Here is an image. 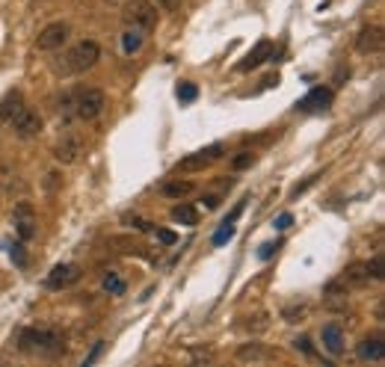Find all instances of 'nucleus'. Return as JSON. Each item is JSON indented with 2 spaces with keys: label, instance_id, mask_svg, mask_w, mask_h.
Segmentation results:
<instances>
[{
  "label": "nucleus",
  "instance_id": "f257e3e1",
  "mask_svg": "<svg viewBox=\"0 0 385 367\" xmlns=\"http://www.w3.org/2000/svg\"><path fill=\"white\" fill-rule=\"evenodd\" d=\"M63 344L66 338L57 329H24L18 338L21 352H33V356H59Z\"/></svg>",
  "mask_w": 385,
  "mask_h": 367
},
{
  "label": "nucleus",
  "instance_id": "f03ea898",
  "mask_svg": "<svg viewBox=\"0 0 385 367\" xmlns=\"http://www.w3.org/2000/svg\"><path fill=\"white\" fill-rule=\"evenodd\" d=\"M98 59H101V48H98V42L80 39V42L66 54V71H71V74L89 71V69L98 66Z\"/></svg>",
  "mask_w": 385,
  "mask_h": 367
},
{
  "label": "nucleus",
  "instance_id": "7ed1b4c3",
  "mask_svg": "<svg viewBox=\"0 0 385 367\" xmlns=\"http://www.w3.org/2000/svg\"><path fill=\"white\" fill-rule=\"evenodd\" d=\"M74 113L83 119V122H92V119H98L104 113V107H107V95L101 92V89H95V86H89V89H80L78 95H74Z\"/></svg>",
  "mask_w": 385,
  "mask_h": 367
},
{
  "label": "nucleus",
  "instance_id": "20e7f679",
  "mask_svg": "<svg viewBox=\"0 0 385 367\" xmlns=\"http://www.w3.org/2000/svg\"><path fill=\"white\" fill-rule=\"evenodd\" d=\"M125 21H128V27H136V30H143V33L154 30V24H157V6L148 3V0H128Z\"/></svg>",
  "mask_w": 385,
  "mask_h": 367
},
{
  "label": "nucleus",
  "instance_id": "39448f33",
  "mask_svg": "<svg viewBox=\"0 0 385 367\" xmlns=\"http://www.w3.org/2000/svg\"><path fill=\"white\" fill-rule=\"evenodd\" d=\"M222 151H226L222 143H210L208 148H198V151H193V154H187L175 169L178 172H202V169L210 166V163H217L222 157Z\"/></svg>",
  "mask_w": 385,
  "mask_h": 367
},
{
  "label": "nucleus",
  "instance_id": "423d86ee",
  "mask_svg": "<svg viewBox=\"0 0 385 367\" xmlns=\"http://www.w3.org/2000/svg\"><path fill=\"white\" fill-rule=\"evenodd\" d=\"M68 36H71L68 24H66V21H54V24H48V27L39 33L36 48H39V50H59V48L68 42Z\"/></svg>",
  "mask_w": 385,
  "mask_h": 367
},
{
  "label": "nucleus",
  "instance_id": "0eeeda50",
  "mask_svg": "<svg viewBox=\"0 0 385 367\" xmlns=\"http://www.w3.org/2000/svg\"><path fill=\"white\" fill-rule=\"evenodd\" d=\"M80 275H83V273H80L78 264H57V267L48 273L45 285L51 287V290H66V287H71V285H78Z\"/></svg>",
  "mask_w": 385,
  "mask_h": 367
},
{
  "label": "nucleus",
  "instance_id": "6e6552de",
  "mask_svg": "<svg viewBox=\"0 0 385 367\" xmlns=\"http://www.w3.org/2000/svg\"><path fill=\"white\" fill-rule=\"evenodd\" d=\"M12 128H15V134L21 136V139H33L36 134L42 131V116L36 110H30V107H24L15 119H12Z\"/></svg>",
  "mask_w": 385,
  "mask_h": 367
},
{
  "label": "nucleus",
  "instance_id": "1a4fd4ad",
  "mask_svg": "<svg viewBox=\"0 0 385 367\" xmlns=\"http://www.w3.org/2000/svg\"><path fill=\"white\" fill-rule=\"evenodd\" d=\"M12 222H15V231L21 240H33L36 237V213L30 205H18L12 213Z\"/></svg>",
  "mask_w": 385,
  "mask_h": 367
},
{
  "label": "nucleus",
  "instance_id": "9d476101",
  "mask_svg": "<svg viewBox=\"0 0 385 367\" xmlns=\"http://www.w3.org/2000/svg\"><path fill=\"white\" fill-rule=\"evenodd\" d=\"M273 57V42L270 39H264V42H258L252 50H249V54H246V59L240 62V66H238V71H252V69H258L261 66V62H267Z\"/></svg>",
  "mask_w": 385,
  "mask_h": 367
},
{
  "label": "nucleus",
  "instance_id": "9b49d317",
  "mask_svg": "<svg viewBox=\"0 0 385 367\" xmlns=\"http://www.w3.org/2000/svg\"><path fill=\"white\" fill-rule=\"evenodd\" d=\"M382 48V27H365L356 36V50L358 54H377Z\"/></svg>",
  "mask_w": 385,
  "mask_h": 367
},
{
  "label": "nucleus",
  "instance_id": "f8f14e48",
  "mask_svg": "<svg viewBox=\"0 0 385 367\" xmlns=\"http://www.w3.org/2000/svg\"><path fill=\"white\" fill-rule=\"evenodd\" d=\"M320 340H323V347H326V352H332V356H341L344 352V329L338 323L323 326Z\"/></svg>",
  "mask_w": 385,
  "mask_h": 367
},
{
  "label": "nucleus",
  "instance_id": "ddd939ff",
  "mask_svg": "<svg viewBox=\"0 0 385 367\" xmlns=\"http://www.w3.org/2000/svg\"><path fill=\"white\" fill-rule=\"evenodd\" d=\"M21 110H24V95L18 89H9L3 95V101H0V122L12 124V119H15Z\"/></svg>",
  "mask_w": 385,
  "mask_h": 367
},
{
  "label": "nucleus",
  "instance_id": "4468645a",
  "mask_svg": "<svg viewBox=\"0 0 385 367\" xmlns=\"http://www.w3.org/2000/svg\"><path fill=\"white\" fill-rule=\"evenodd\" d=\"M332 104V92L323 89V86H317V89L308 92L300 104H296V110H326Z\"/></svg>",
  "mask_w": 385,
  "mask_h": 367
},
{
  "label": "nucleus",
  "instance_id": "2eb2a0df",
  "mask_svg": "<svg viewBox=\"0 0 385 367\" xmlns=\"http://www.w3.org/2000/svg\"><path fill=\"white\" fill-rule=\"evenodd\" d=\"M358 359H362V361H382V359H385L382 338H379V335L365 338L362 344H358Z\"/></svg>",
  "mask_w": 385,
  "mask_h": 367
},
{
  "label": "nucleus",
  "instance_id": "dca6fc26",
  "mask_svg": "<svg viewBox=\"0 0 385 367\" xmlns=\"http://www.w3.org/2000/svg\"><path fill=\"white\" fill-rule=\"evenodd\" d=\"M145 42V33L136 30V27H128L125 33H122V50L131 57V54H140V48Z\"/></svg>",
  "mask_w": 385,
  "mask_h": 367
},
{
  "label": "nucleus",
  "instance_id": "f3484780",
  "mask_svg": "<svg viewBox=\"0 0 385 367\" xmlns=\"http://www.w3.org/2000/svg\"><path fill=\"white\" fill-rule=\"evenodd\" d=\"M193 181H169V184H164V187H160V193H164L166 199H184V196H190L193 193Z\"/></svg>",
  "mask_w": 385,
  "mask_h": 367
},
{
  "label": "nucleus",
  "instance_id": "a211bd4d",
  "mask_svg": "<svg viewBox=\"0 0 385 367\" xmlns=\"http://www.w3.org/2000/svg\"><path fill=\"white\" fill-rule=\"evenodd\" d=\"M172 220L181 222V225H198V210L187 201H181V205L172 208Z\"/></svg>",
  "mask_w": 385,
  "mask_h": 367
},
{
  "label": "nucleus",
  "instance_id": "6ab92c4d",
  "mask_svg": "<svg viewBox=\"0 0 385 367\" xmlns=\"http://www.w3.org/2000/svg\"><path fill=\"white\" fill-rule=\"evenodd\" d=\"M104 290H107V294L110 296H122V294H125V290H128V285H125V278H122L116 270H110L107 275H104Z\"/></svg>",
  "mask_w": 385,
  "mask_h": 367
},
{
  "label": "nucleus",
  "instance_id": "aec40b11",
  "mask_svg": "<svg viewBox=\"0 0 385 367\" xmlns=\"http://www.w3.org/2000/svg\"><path fill=\"white\" fill-rule=\"evenodd\" d=\"M78 143H74V139H68V143H63V145H57L54 148V157L59 160V163H74L78 160Z\"/></svg>",
  "mask_w": 385,
  "mask_h": 367
},
{
  "label": "nucleus",
  "instance_id": "412c9836",
  "mask_svg": "<svg viewBox=\"0 0 385 367\" xmlns=\"http://www.w3.org/2000/svg\"><path fill=\"white\" fill-rule=\"evenodd\" d=\"M175 95H178L181 104H193V101L198 98V86H196V83H190V80H184V83H178Z\"/></svg>",
  "mask_w": 385,
  "mask_h": 367
},
{
  "label": "nucleus",
  "instance_id": "4be33fe9",
  "mask_svg": "<svg viewBox=\"0 0 385 367\" xmlns=\"http://www.w3.org/2000/svg\"><path fill=\"white\" fill-rule=\"evenodd\" d=\"M252 163H255V154H252V151H240V154L231 160V169H234V172H240V169H249Z\"/></svg>",
  "mask_w": 385,
  "mask_h": 367
},
{
  "label": "nucleus",
  "instance_id": "5701e85b",
  "mask_svg": "<svg viewBox=\"0 0 385 367\" xmlns=\"http://www.w3.org/2000/svg\"><path fill=\"white\" fill-rule=\"evenodd\" d=\"M234 237V225L231 222H222V229L214 234V246H222L226 243V240H231Z\"/></svg>",
  "mask_w": 385,
  "mask_h": 367
},
{
  "label": "nucleus",
  "instance_id": "b1692460",
  "mask_svg": "<svg viewBox=\"0 0 385 367\" xmlns=\"http://www.w3.org/2000/svg\"><path fill=\"white\" fill-rule=\"evenodd\" d=\"M365 270H368V275H370V278H377V282H379V278H382V258L377 255L370 264H365Z\"/></svg>",
  "mask_w": 385,
  "mask_h": 367
},
{
  "label": "nucleus",
  "instance_id": "393cba45",
  "mask_svg": "<svg viewBox=\"0 0 385 367\" xmlns=\"http://www.w3.org/2000/svg\"><path fill=\"white\" fill-rule=\"evenodd\" d=\"M157 240H160L164 246H175V243H178L175 231H169V229H157Z\"/></svg>",
  "mask_w": 385,
  "mask_h": 367
},
{
  "label": "nucleus",
  "instance_id": "a878e982",
  "mask_svg": "<svg viewBox=\"0 0 385 367\" xmlns=\"http://www.w3.org/2000/svg\"><path fill=\"white\" fill-rule=\"evenodd\" d=\"M238 356H240V361H249V359H261V347H258V344H252V347H243V350L238 352Z\"/></svg>",
  "mask_w": 385,
  "mask_h": 367
},
{
  "label": "nucleus",
  "instance_id": "bb28decb",
  "mask_svg": "<svg viewBox=\"0 0 385 367\" xmlns=\"http://www.w3.org/2000/svg\"><path fill=\"white\" fill-rule=\"evenodd\" d=\"M101 352H104V340H98V344L92 347V352H89V356L83 359V367H92V364H95V359L101 356Z\"/></svg>",
  "mask_w": 385,
  "mask_h": 367
},
{
  "label": "nucleus",
  "instance_id": "cd10ccee",
  "mask_svg": "<svg viewBox=\"0 0 385 367\" xmlns=\"http://www.w3.org/2000/svg\"><path fill=\"white\" fill-rule=\"evenodd\" d=\"M293 344H296V350H303L305 356H314V347H312V340H308V338H296Z\"/></svg>",
  "mask_w": 385,
  "mask_h": 367
},
{
  "label": "nucleus",
  "instance_id": "c85d7f7f",
  "mask_svg": "<svg viewBox=\"0 0 385 367\" xmlns=\"http://www.w3.org/2000/svg\"><path fill=\"white\" fill-rule=\"evenodd\" d=\"M273 252H279V243H264V246H261V252H258V258L267 261V258H273Z\"/></svg>",
  "mask_w": 385,
  "mask_h": 367
},
{
  "label": "nucleus",
  "instance_id": "c756f323",
  "mask_svg": "<svg viewBox=\"0 0 385 367\" xmlns=\"http://www.w3.org/2000/svg\"><path fill=\"white\" fill-rule=\"evenodd\" d=\"M291 222H293V217L291 213H282V217L273 222V229H279V231H284V229H291Z\"/></svg>",
  "mask_w": 385,
  "mask_h": 367
},
{
  "label": "nucleus",
  "instance_id": "7c9ffc66",
  "mask_svg": "<svg viewBox=\"0 0 385 367\" xmlns=\"http://www.w3.org/2000/svg\"><path fill=\"white\" fill-rule=\"evenodd\" d=\"M12 261H15L18 267H24V264H27V255H24V252H21V246L12 249Z\"/></svg>",
  "mask_w": 385,
  "mask_h": 367
},
{
  "label": "nucleus",
  "instance_id": "2f4dec72",
  "mask_svg": "<svg viewBox=\"0 0 385 367\" xmlns=\"http://www.w3.org/2000/svg\"><path fill=\"white\" fill-rule=\"evenodd\" d=\"M205 205H208L210 210H214V208L219 205V199H217V196H208V199H205Z\"/></svg>",
  "mask_w": 385,
  "mask_h": 367
}]
</instances>
